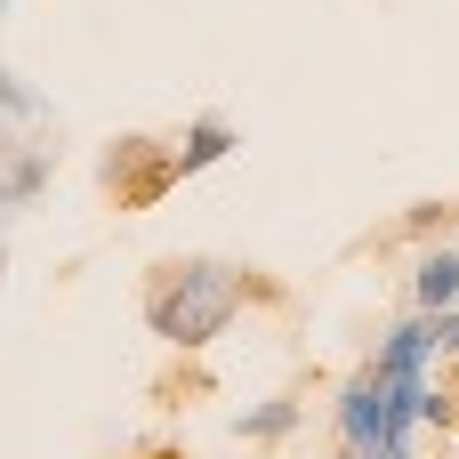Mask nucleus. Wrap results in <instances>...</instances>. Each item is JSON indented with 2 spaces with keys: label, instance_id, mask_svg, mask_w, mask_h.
Wrapping results in <instances>:
<instances>
[{
  "label": "nucleus",
  "instance_id": "obj_1",
  "mask_svg": "<svg viewBox=\"0 0 459 459\" xmlns=\"http://www.w3.org/2000/svg\"><path fill=\"white\" fill-rule=\"evenodd\" d=\"M242 274L234 266H218V258H186V266H161V282L145 290V323L169 339V347H210L226 323H234V307H242Z\"/></svg>",
  "mask_w": 459,
  "mask_h": 459
},
{
  "label": "nucleus",
  "instance_id": "obj_2",
  "mask_svg": "<svg viewBox=\"0 0 459 459\" xmlns=\"http://www.w3.org/2000/svg\"><path fill=\"white\" fill-rule=\"evenodd\" d=\"M339 444L363 459L379 452V444H411V420H395V403H387V371L379 363H363L347 387H339Z\"/></svg>",
  "mask_w": 459,
  "mask_h": 459
},
{
  "label": "nucleus",
  "instance_id": "obj_3",
  "mask_svg": "<svg viewBox=\"0 0 459 459\" xmlns=\"http://www.w3.org/2000/svg\"><path fill=\"white\" fill-rule=\"evenodd\" d=\"M436 355H444V347H436V315L411 307V315H395V323L379 331V355H371V363H379V371H436Z\"/></svg>",
  "mask_w": 459,
  "mask_h": 459
},
{
  "label": "nucleus",
  "instance_id": "obj_4",
  "mask_svg": "<svg viewBox=\"0 0 459 459\" xmlns=\"http://www.w3.org/2000/svg\"><path fill=\"white\" fill-rule=\"evenodd\" d=\"M411 307H420V315H444V307H459V234L428 242V250L411 258Z\"/></svg>",
  "mask_w": 459,
  "mask_h": 459
},
{
  "label": "nucleus",
  "instance_id": "obj_5",
  "mask_svg": "<svg viewBox=\"0 0 459 459\" xmlns=\"http://www.w3.org/2000/svg\"><path fill=\"white\" fill-rule=\"evenodd\" d=\"M226 153H234V121L202 113V121H186V137L169 145V178H194V169H218Z\"/></svg>",
  "mask_w": 459,
  "mask_h": 459
},
{
  "label": "nucleus",
  "instance_id": "obj_6",
  "mask_svg": "<svg viewBox=\"0 0 459 459\" xmlns=\"http://www.w3.org/2000/svg\"><path fill=\"white\" fill-rule=\"evenodd\" d=\"M290 428H299V403H290V395H266V403H250V411L234 420L242 444H282Z\"/></svg>",
  "mask_w": 459,
  "mask_h": 459
},
{
  "label": "nucleus",
  "instance_id": "obj_7",
  "mask_svg": "<svg viewBox=\"0 0 459 459\" xmlns=\"http://www.w3.org/2000/svg\"><path fill=\"white\" fill-rule=\"evenodd\" d=\"M145 161H153V137H121V145L105 153V186H153Z\"/></svg>",
  "mask_w": 459,
  "mask_h": 459
},
{
  "label": "nucleus",
  "instance_id": "obj_8",
  "mask_svg": "<svg viewBox=\"0 0 459 459\" xmlns=\"http://www.w3.org/2000/svg\"><path fill=\"white\" fill-rule=\"evenodd\" d=\"M0 178H8V194H16V202H32V194L48 186V161H40V153H8V169H0Z\"/></svg>",
  "mask_w": 459,
  "mask_h": 459
},
{
  "label": "nucleus",
  "instance_id": "obj_9",
  "mask_svg": "<svg viewBox=\"0 0 459 459\" xmlns=\"http://www.w3.org/2000/svg\"><path fill=\"white\" fill-rule=\"evenodd\" d=\"M403 226H411L420 242H436V234H459V202H420V210H411Z\"/></svg>",
  "mask_w": 459,
  "mask_h": 459
},
{
  "label": "nucleus",
  "instance_id": "obj_10",
  "mask_svg": "<svg viewBox=\"0 0 459 459\" xmlns=\"http://www.w3.org/2000/svg\"><path fill=\"white\" fill-rule=\"evenodd\" d=\"M0 113H8V121H32V113H40L32 81H24V73H8V65H0Z\"/></svg>",
  "mask_w": 459,
  "mask_h": 459
},
{
  "label": "nucleus",
  "instance_id": "obj_11",
  "mask_svg": "<svg viewBox=\"0 0 459 459\" xmlns=\"http://www.w3.org/2000/svg\"><path fill=\"white\" fill-rule=\"evenodd\" d=\"M8 210H16V194H8V178H0V226H8Z\"/></svg>",
  "mask_w": 459,
  "mask_h": 459
},
{
  "label": "nucleus",
  "instance_id": "obj_12",
  "mask_svg": "<svg viewBox=\"0 0 459 459\" xmlns=\"http://www.w3.org/2000/svg\"><path fill=\"white\" fill-rule=\"evenodd\" d=\"M0 274H8V250H0Z\"/></svg>",
  "mask_w": 459,
  "mask_h": 459
},
{
  "label": "nucleus",
  "instance_id": "obj_13",
  "mask_svg": "<svg viewBox=\"0 0 459 459\" xmlns=\"http://www.w3.org/2000/svg\"><path fill=\"white\" fill-rule=\"evenodd\" d=\"M339 459H355V452H339Z\"/></svg>",
  "mask_w": 459,
  "mask_h": 459
},
{
  "label": "nucleus",
  "instance_id": "obj_14",
  "mask_svg": "<svg viewBox=\"0 0 459 459\" xmlns=\"http://www.w3.org/2000/svg\"><path fill=\"white\" fill-rule=\"evenodd\" d=\"M0 8H8V0H0Z\"/></svg>",
  "mask_w": 459,
  "mask_h": 459
}]
</instances>
